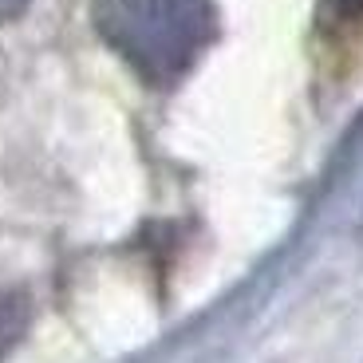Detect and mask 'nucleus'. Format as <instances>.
<instances>
[{
	"label": "nucleus",
	"instance_id": "f257e3e1",
	"mask_svg": "<svg viewBox=\"0 0 363 363\" xmlns=\"http://www.w3.org/2000/svg\"><path fill=\"white\" fill-rule=\"evenodd\" d=\"M99 32L146 83H174L218 32L209 0H99Z\"/></svg>",
	"mask_w": 363,
	"mask_h": 363
},
{
	"label": "nucleus",
	"instance_id": "20e7f679",
	"mask_svg": "<svg viewBox=\"0 0 363 363\" xmlns=\"http://www.w3.org/2000/svg\"><path fill=\"white\" fill-rule=\"evenodd\" d=\"M28 9V0H0V20H12Z\"/></svg>",
	"mask_w": 363,
	"mask_h": 363
},
{
	"label": "nucleus",
	"instance_id": "7ed1b4c3",
	"mask_svg": "<svg viewBox=\"0 0 363 363\" xmlns=\"http://www.w3.org/2000/svg\"><path fill=\"white\" fill-rule=\"evenodd\" d=\"M332 9L340 16H363V0H332Z\"/></svg>",
	"mask_w": 363,
	"mask_h": 363
},
{
	"label": "nucleus",
	"instance_id": "f03ea898",
	"mask_svg": "<svg viewBox=\"0 0 363 363\" xmlns=\"http://www.w3.org/2000/svg\"><path fill=\"white\" fill-rule=\"evenodd\" d=\"M28 324V304L16 292H0V352H9Z\"/></svg>",
	"mask_w": 363,
	"mask_h": 363
}]
</instances>
